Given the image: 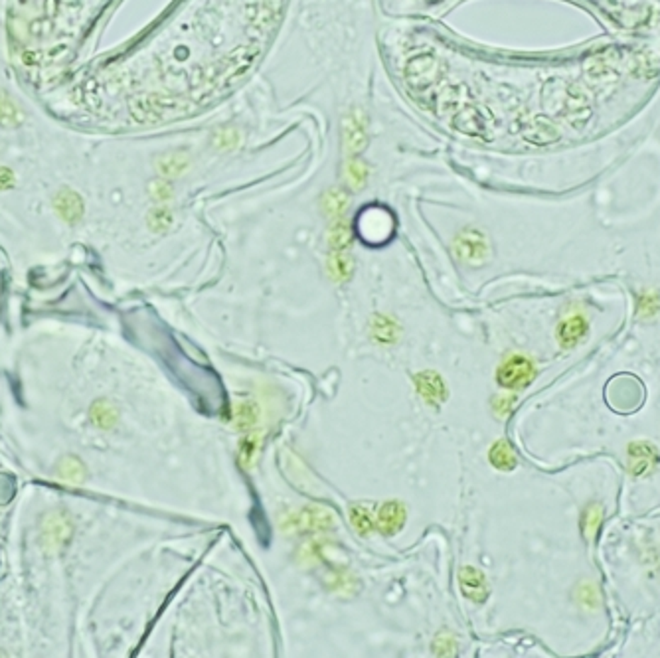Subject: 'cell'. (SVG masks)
<instances>
[{
    "mask_svg": "<svg viewBox=\"0 0 660 658\" xmlns=\"http://www.w3.org/2000/svg\"><path fill=\"white\" fill-rule=\"evenodd\" d=\"M601 516H603V512H601V506H597V504H591V506L585 510L584 518H581V530H584L587 540H591V538L595 536V532L599 530V526H601Z\"/></svg>",
    "mask_w": 660,
    "mask_h": 658,
    "instance_id": "7c38bea8",
    "label": "cell"
},
{
    "mask_svg": "<svg viewBox=\"0 0 660 658\" xmlns=\"http://www.w3.org/2000/svg\"><path fill=\"white\" fill-rule=\"evenodd\" d=\"M14 172L10 169H4V166H0V190H6L10 186H14Z\"/></svg>",
    "mask_w": 660,
    "mask_h": 658,
    "instance_id": "ffe728a7",
    "label": "cell"
},
{
    "mask_svg": "<svg viewBox=\"0 0 660 658\" xmlns=\"http://www.w3.org/2000/svg\"><path fill=\"white\" fill-rule=\"evenodd\" d=\"M417 390H419V394L423 395V399L427 404L437 405L445 399V386L443 382H441V378L429 374V372L417 376Z\"/></svg>",
    "mask_w": 660,
    "mask_h": 658,
    "instance_id": "ba28073f",
    "label": "cell"
},
{
    "mask_svg": "<svg viewBox=\"0 0 660 658\" xmlns=\"http://www.w3.org/2000/svg\"><path fill=\"white\" fill-rule=\"evenodd\" d=\"M91 417H93V421L99 425V427L107 429V427H111V425H113L115 412L111 409V407H107L105 404H97L93 407V414H91Z\"/></svg>",
    "mask_w": 660,
    "mask_h": 658,
    "instance_id": "2e32d148",
    "label": "cell"
},
{
    "mask_svg": "<svg viewBox=\"0 0 660 658\" xmlns=\"http://www.w3.org/2000/svg\"><path fill=\"white\" fill-rule=\"evenodd\" d=\"M236 421L241 429H247L257 421V407L251 404H239L236 412Z\"/></svg>",
    "mask_w": 660,
    "mask_h": 658,
    "instance_id": "5bb4252c",
    "label": "cell"
},
{
    "mask_svg": "<svg viewBox=\"0 0 660 658\" xmlns=\"http://www.w3.org/2000/svg\"><path fill=\"white\" fill-rule=\"evenodd\" d=\"M534 376H536V370L532 366V362L522 356L508 358L499 368V384L510 390L526 387L534 380Z\"/></svg>",
    "mask_w": 660,
    "mask_h": 658,
    "instance_id": "6da1fadb",
    "label": "cell"
},
{
    "mask_svg": "<svg viewBox=\"0 0 660 658\" xmlns=\"http://www.w3.org/2000/svg\"><path fill=\"white\" fill-rule=\"evenodd\" d=\"M350 520H352V526L356 528V532L358 534H368L370 530L374 528V522H372V512H370V508L366 506H354L350 510Z\"/></svg>",
    "mask_w": 660,
    "mask_h": 658,
    "instance_id": "4fadbf2b",
    "label": "cell"
},
{
    "mask_svg": "<svg viewBox=\"0 0 660 658\" xmlns=\"http://www.w3.org/2000/svg\"><path fill=\"white\" fill-rule=\"evenodd\" d=\"M585 332H587V320L581 314H576L571 319L564 320L557 329V339L559 344L564 348H574L576 344H579L584 340Z\"/></svg>",
    "mask_w": 660,
    "mask_h": 658,
    "instance_id": "8992f818",
    "label": "cell"
},
{
    "mask_svg": "<svg viewBox=\"0 0 660 658\" xmlns=\"http://www.w3.org/2000/svg\"><path fill=\"white\" fill-rule=\"evenodd\" d=\"M376 339L382 340V342H392V340L396 339V324L392 322L389 319H384V317H380L376 319Z\"/></svg>",
    "mask_w": 660,
    "mask_h": 658,
    "instance_id": "9a60e30c",
    "label": "cell"
},
{
    "mask_svg": "<svg viewBox=\"0 0 660 658\" xmlns=\"http://www.w3.org/2000/svg\"><path fill=\"white\" fill-rule=\"evenodd\" d=\"M491 463L500 470L514 469V465H516V457H514V451L510 449L508 443L496 441V445L491 449Z\"/></svg>",
    "mask_w": 660,
    "mask_h": 658,
    "instance_id": "30bf717a",
    "label": "cell"
},
{
    "mask_svg": "<svg viewBox=\"0 0 660 658\" xmlns=\"http://www.w3.org/2000/svg\"><path fill=\"white\" fill-rule=\"evenodd\" d=\"M459 582H461L462 593L472 599V601L482 603L489 597V587L484 582V575L474 569V567H462L461 575H459Z\"/></svg>",
    "mask_w": 660,
    "mask_h": 658,
    "instance_id": "5b68a950",
    "label": "cell"
},
{
    "mask_svg": "<svg viewBox=\"0 0 660 658\" xmlns=\"http://www.w3.org/2000/svg\"><path fill=\"white\" fill-rule=\"evenodd\" d=\"M457 251H459V257H462L465 261L474 263V261H482V259L487 257L489 247H487V242L482 239V235L467 234L461 235L459 245H457Z\"/></svg>",
    "mask_w": 660,
    "mask_h": 658,
    "instance_id": "52a82bcc",
    "label": "cell"
},
{
    "mask_svg": "<svg viewBox=\"0 0 660 658\" xmlns=\"http://www.w3.org/2000/svg\"><path fill=\"white\" fill-rule=\"evenodd\" d=\"M54 206H56L62 220H66L67 224H76L84 216V200L77 196L74 190H59L56 200H54Z\"/></svg>",
    "mask_w": 660,
    "mask_h": 658,
    "instance_id": "277c9868",
    "label": "cell"
},
{
    "mask_svg": "<svg viewBox=\"0 0 660 658\" xmlns=\"http://www.w3.org/2000/svg\"><path fill=\"white\" fill-rule=\"evenodd\" d=\"M514 404H516L514 395H499V397H494L492 407H494V412L499 415H506L510 414V409L514 407Z\"/></svg>",
    "mask_w": 660,
    "mask_h": 658,
    "instance_id": "d6986e66",
    "label": "cell"
},
{
    "mask_svg": "<svg viewBox=\"0 0 660 658\" xmlns=\"http://www.w3.org/2000/svg\"><path fill=\"white\" fill-rule=\"evenodd\" d=\"M404 520H406V508L402 506L399 502H387L384 506L377 510L376 526L382 534L392 536L399 532V528L404 526Z\"/></svg>",
    "mask_w": 660,
    "mask_h": 658,
    "instance_id": "3957f363",
    "label": "cell"
},
{
    "mask_svg": "<svg viewBox=\"0 0 660 658\" xmlns=\"http://www.w3.org/2000/svg\"><path fill=\"white\" fill-rule=\"evenodd\" d=\"M255 451H257V437L251 435V437H246L244 441H241V447H239V457H241V463L249 467V463L254 461Z\"/></svg>",
    "mask_w": 660,
    "mask_h": 658,
    "instance_id": "e0dca14e",
    "label": "cell"
},
{
    "mask_svg": "<svg viewBox=\"0 0 660 658\" xmlns=\"http://www.w3.org/2000/svg\"><path fill=\"white\" fill-rule=\"evenodd\" d=\"M659 463V453L647 441H635L629 447V470L635 477L651 472Z\"/></svg>",
    "mask_w": 660,
    "mask_h": 658,
    "instance_id": "7a4b0ae2",
    "label": "cell"
},
{
    "mask_svg": "<svg viewBox=\"0 0 660 658\" xmlns=\"http://www.w3.org/2000/svg\"><path fill=\"white\" fill-rule=\"evenodd\" d=\"M332 524V516L326 514L324 510H305L297 526L299 528H309V530H324Z\"/></svg>",
    "mask_w": 660,
    "mask_h": 658,
    "instance_id": "8fae6325",
    "label": "cell"
},
{
    "mask_svg": "<svg viewBox=\"0 0 660 658\" xmlns=\"http://www.w3.org/2000/svg\"><path fill=\"white\" fill-rule=\"evenodd\" d=\"M659 309L660 302L654 295H642L641 299H639V312H641L642 317H652V314L659 312Z\"/></svg>",
    "mask_w": 660,
    "mask_h": 658,
    "instance_id": "ac0fdd59",
    "label": "cell"
},
{
    "mask_svg": "<svg viewBox=\"0 0 660 658\" xmlns=\"http://www.w3.org/2000/svg\"><path fill=\"white\" fill-rule=\"evenodd\" d=\"M22 119L24 117H22L18 105L10 99V95L4 89H0V125L4 129H14L22 123Z\"/></svg>",
    "mask_w": 660,
    "mask_h": 658,
    "instance_id": "9c48e42d",
    "label": "cell"
}]
</instances>
